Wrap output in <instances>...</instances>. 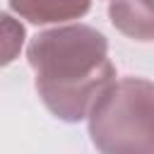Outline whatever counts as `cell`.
Wrapping results in <instances>:
<instances>
[{
  "label": "cell",
  "mask_w": 154,
  "mask_h": 154,
  "mask_svg": "<svg viewBox=\"0 0 154 154\" xmlns=\"http://www.w3.org/2000/svg\"><path fill=\"white\" fill-rule=\"evenodd\" d=\"M26 60L43 106L65 123L84 120L96 96L116 79L108 38L79 22L38 31L26 46Z\"/></svg>",
  "instance_id": "6da1fadb"
},
{
  "label": "cell",
  "mask_w": 154,
  "mask_h": 154,
  "mask_svg": "<svg viewBox=\"0 0 154 154\" xmlns=\"http://www.w3.org/2000/svg\"><path fill=\"white\" fill-rule=\"evenodd\" d=\"M89 137L99 154H154V82L113 79L91 103Z\"/></svg>",
  "instance_id": "7a4b0ae2"
},
{
  "label": "cell",
  "mask_w": 154,
  "mask_h": 154,
  "mask_svg": "<svg viewBox=\"0 0 154 154\" xmlns=\"http://www.w3.org/2000/svg\"><path fill=\"white\" fill-rule=\"evenodd\" d=\"M108 19L123 36L132 41H154V0H111Z\"/></svg>",
  "instance_id": "3957f363"
},
{
  "label": "cell",
  "mask_w": 154,
  "mask_h": 154,
  "mask_svg": "<svg viewBox=\"0 0 154 154\" xmlns=\"http://www.w3.org/2000/svg\"><path fill=\"white\" fill-rule=\"evenodd\" d=\"M89 7L91 0H10V10L36 26L79 19Z\"/></svg>",
  "instance_id": "277c9868"
},
{
  "label": "cell",
  "mask_w": 154,
  "mask_h": 154,
  "mask_svg": "<svg viewBox=\"0 0 154 154\" xmlns=\"http://www.w3.org/2000/svg\"><path fill=\"white\" fill-rule=\"evenodd\" d=\"M24 38H26L24 24L7 12H0V67H7L19 58Z\"/></svg>",
  "instance_id": "5b68a950"
}]
</instances>
